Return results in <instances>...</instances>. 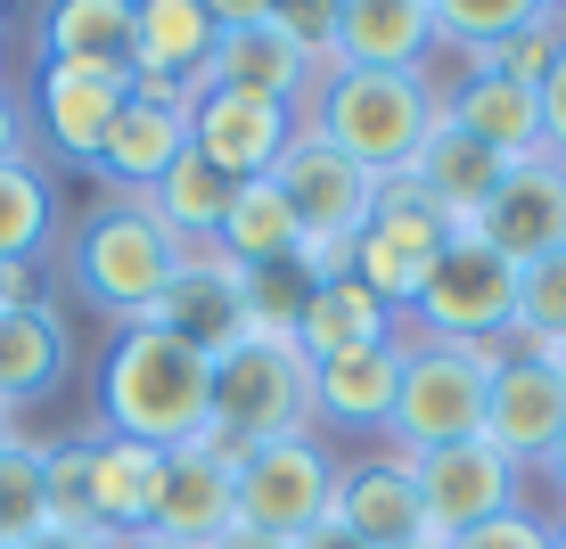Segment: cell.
I'll return each mask as SVG.
<instances>
[{
	"label": "cell",
	"instance_id": "cell-1",
	"mask_svg": "<svg viewBox=\"0 0 566 549\" xmlns=\"http://www.w3.org/2000/svg\"><path fill=\"white\" fill-rule=\"evenodd\" d=\"M99 419L107 435L148 451H189L213 435V361L165 328H115L99 361Z\"/></svg>",
	"mask_w": 566,
	"mask_h": 549
},
{
	"label": "cell",
	"instance_id": "cell-2",
	"mask_svg": "<svg viewBox=\"0 0 566 549\" xmlns=\"http://www.w3.org/2000/svg\"><path fill=\"white\" fill-rule=\"evenodd\" d=\"M436 124H443V91L427 74H321V91H312V131L337 156H354L369 181L411 172Z\"/></svg>",
	"mask_w": 566,
	"mask_h": 549
},
{
	"label": "cell",
	"instance_id": "cell-3",
	"mask_svg": "<svg viewBox=\"0 0 566 549\" xmlns=\"http://www.w3.org/2000/svg\"><path fill=\"white\" fill-rule=\"evenodd\" d=\"M304 419H312V361L296 352V337H247L239 352L213 361V435L198 451L239 467L247 451L304 435Z\"/></svg>",
	"mask_w": 566,
	"mask_h": 549
},
{
	"label": "cell",
	"instance_id": "cell-4",
	"mask_svg": "<svg viewBox=\"0 0 566 549\" xmlns=\"http://www.w3.org/2000/svg\"><path fill=\"white\" fill-rule=\"evenodd\" d=\"M74 287H83V304H99L107 320H140V312L165 296V279L181 271V246L165 239V222L140 205V198H115L99 205L83 230H74V254H66Z\"/></svg>",
	"mask_w": 566,
	"mask_h": 549
},
{
	"label": "cell",
	"instance_id": "cell-5",
	"mask_svg": "<svg viewBox=\"0 0 566 549\" xmlns=\"http://www.w3.org/2000/svg\"><path fill=\"white\" fill-rule=\"evenodd\" d=\"M493 345H443L427 337L419 352H402V386H395V435L402 460L443 443H476L484 435V402H493Z\"/></svg>",
	"mask_w": 566,
	"mask_h": 549
},
{
	"label": "cell",
	"instance_id": "cell-6",
	"mask_svg": "<svg viewBox=\"0 0 566 549\" xmlns=\"http://www.w3.org/2000/svg\"><path fill=\"white\" fill-rule=\"evenodd\" d=\"M510 312H517V263H501L476 230H452L436 271L419 279L411 320H427V337L443 345H493L510 337Z\"/></svg>",
	"mask_w": 566,
	"mask_h": 549
},
{
	"label": "cell",
	"instance_id": "cell-7",
	"mask_svg": "<svg viewBox=\"0 0 566 549\" xmlns=\"http://www.w3.org/2000/svg\"><path fill=\"white\" fill-rule=\"evenodd\" d=\"M206 91H247V99H280L304 107L321 91V66L287 42L271 0H213V57H206Z\"/></svg>",
	"mask_w": 566,
	"mask_h": 549
},
{
	"label": "cell",
	"instance_id": "cell-8",
	"mask_svg": "<svg viewBox=\"0 0 566 549\" xmlns=\"http://www.w3.org/2000/svg\"><path fill=\"white\" fill-rule=\"evenodd\" d=\"M337 500V460H328L312 435L263 443L239 460V525L230 534H263V541H296L328 517Z\"/></svg>",
	"mask_w": 566,
	"mask_h": 549
},
{
	"label": "cell",
	"instance_id": "cell-9",
	"mask_svg": "<svg viewBox=\"0 0 566 549\" xmlns=\"http://www.w3.org/2000/svg\"><path fill=\"white\" fill-rule=\"evenodd\" d=\"M443 239H452V222H443V213L395 172V181H378V213H369V230L354 239V279L386 312H411L419 304V279L436 271V254H443Z\"/></svg>",
	"mask_w": 566,
	"mask_h": 549
},
{
	"label": "cell",
	"instance_id": "cell-10",
	"mask_svg": "<svg viewBox=\"0 0 566 549\" xmlns=\"http://www.w3.org/2000/svg\"><path fill=\"white\" fill-rule=\"evenodd\" d=\"M271 189L287 198V213H296L304 246H354L369 230V213H378V181L354 165V156H337L321 140V131H296L280 156V172H271Z\"/></svg>",
	"mask_w": 566,
	"mask_h": 549
},
{
	"label": "cell",
	"instance_id": "cell-11",
	"mask_svg": "<svg viewBox=\"0 0 566 549\" xmlns=\"http://www.w3.org/2000/svg\"><path fill=\"white\" fill-rule=\"evenodd\" d=\"M411 484H419V508H427V534L436 541H460V534H476V525L517 508V467L484 435L443 443V451H411Z\"/></svg>",
	"mask_w": 566,
	"mask_h": 549
},
{
	"label": "cell",
	"instance_id": "cell-12",
	"mask_svg": "<svg viewBox=\"0 0 566 549\" xmlns=\"http://www.w3.org/2000/svg\"><path fill=\"white\" fill-rule=\"evenodd\" d=\"M132 328H165V337H181L189 352H206V361H222V352H239L255 328H247V271L222 263V254H181V271L165 279V296H156Z\"/></svg>",
	"mask_w": 566,
	"mask_h": 549
},
{
	"label": "cell",
	"instance_id": "cell-13",
	"mask_svg": "<svg viewBox=\"0 0 566 549\" xmlns=\"http://www.w3.org/2000/svg\"><path fill=\"white\" fill-rule=\"evenodd\" d=\"M296 131H304V115L280 99H247V91H198L189 99V148L222 181H271Z\"/></svg>",
	"mask_w": 566,
	"mask_h": 549
},
{
	"label": "cell",
	"instance_id": "cell-14",
	"mask_svg": "<svg viewBox=\"0 0 566 549\" xmlns=\"http://www.w3.org/2000/svg\"><path fill=\"white\" fill-rule=\"evenodd\" d=\"M436 0H337L328 9V74H427Z\"/></svg>",
	"mask_w": 566,
	"mask_h": 549
},
{
	"label": "cell",
	"instance_id": "cell-15",
	"mask_svg": "<svg viewBox=\"0 0 566 549\" xmlns=\"http://www.w3.org/2000/svg\"><path fill=\"white\" fill-rule=\"evenodd\" d=\"M468 230H476L501 263H517V271L542 263V254H558L566 246V165H558V156H525V165H510L501 189H493V205H484Z\"/></svg>",
	"mask_w": 566,
	"mask_h": 549
},
{
	"label": "cell",
	"instance_id": "cell-16",
	"mask_svg": "<svg viewBox=\"0 0 566 549\" xmlns=\"http://www.w3.org/2000/svg\"><path fill=\"white\" fill-rule=\"evenodd\" d=\"M566 435V378L534 352H501L493 361V402H484V443L501 460H542Z\"/></svg>",
	"mask_w": 566,
	"mask_h": 549
},
{
	"label": "cell",
	"instance_id": "cell-17",
	"mask_svg": "<svg viewBox=\"0 0 566 549\" xmlns=\"http://www.w3.org/2000/svg\"><path fill=\"white\" fill-rule=\"evenodd\" d=\"M83 484H91V534L140 541L156 525V493H165V451L124 435H83Z\"/></svg>",
	"mask_w": 566,
	"mask_h": 549
},
{
	"label": "cell",
	"instance_id": "cell-18",
	"mask_svg": "<svg viewBox=\"0 0 566 549\" xmlns=\"http://www.w3.org/2000/svg\"><path fill=\"white\" fill-rule=\"evenodd\" d=\"M328 517H337L361 549H419V541H436V534H427V508H419V484H411V460L337 467V500H328Z\"/></svg>",
	"mask_w": 566,
	"mask_h": 549
},
{
	"label": "cell",
	"instance_id": "cell-19",
	"mask_svg": "<svg viewBox=\"0 0 566 549\" xmlns=\"http://www.w3.org/2000/svg\"><path fill=\"white\" fill-rule=\"evenodd\" d=\"M239 525V467H222L213 451H165V493H156V525L148 534L181 541V549H213Z\"/></svg>",
	"mask_w": 566,
	"mask_h": 549
},
{
	"label": "cell",
	"instance_id": "cell-20",
	"mask_svg": "<svg viewBox=\"0 0 566 549\" xmlns=\"http://www.w3.org/2000/svg\"><path fill=\"white\" fill-rule=\"evenodd\" d=\"M132 83H107V74H66V66H42L33 74V115H42V140L66 156V165H91L99 172L107 156V131L124 115Z\"/></svg>",
	"mask_w": 566,
	"mask_h": 549
},
{
	"label": "cell",
	"instance_id": "cell-21",
	"mask_svg": "<svg viewBox=\"0 0 566 549\" xmlns=\"http://www.w3.org/2000/svg\"><path fill=\"white\" fill-rule=\"evenodd\" d=\"M443 124H460L476 148H493L501 165H525L542 156V91L510 83L493 66H468L452 91H443Z\"/></svg>",
	"mask_w": 566,
	"mask_h": 549
},
{
	"label": "cell",
	"instance_id": "cell-22",
	"mask_svg": "<svg viewBox=\"0 0 566 549\" xmlns=\"http://www.w3.org/2000/svg\"><path fill=\"white\" fill-rule=\"evenodd\" d=\"M501 172H510V165H501L493 148H476L460 124H436V131H427V148L411 156V172H402V181H411V189H419V198L436 205L452 230H468L484 205H493Z\"/></svg>",
	"mask_w": 566,
	"mask_h": 549
},
{
	"label": "cell",
	"instance_id": "cell-23",
	"mask_svg": "<svg viewBox=\"0 0 566 549\" xmlns=\"http://www.w3.org/2000/svg\"><path fill=\"white\" fill-rule=\"evenodd\" d=\"M213 9L206 0H132V83H206Z\"/></svg>",
	"mask_w": 566,
	"mask_h": 549
},
{
	"label": "cell",
	"instance_id": "cell-24",
	"mask_svg": "<svg viewBox=\"0 0 566 549\" xmlns=\"http://www.w3.org/2000/svg\"><path fill=\"white\" fill-rule=\"evenodd\" d=\"M42 66L132 83V0H57L42 17Z\"/></svg>",
	"mask_w": 566,
	"mask_h": 549
},
{
	"label": "cell",
	"instance_id": "cell-25",
	"mask_svg": "<svg viewBox=\"0 0 566 549\" xmlns=\"http://www.w3.org/2000/svg\"><path fill=\"white\" fill-rule=\"evenodd\" d=\"M181 156H189V107L124 99V115H115V131H107V156H99V181H107V189H132V198H148V189L165 181Z\"/></svg>",
	"mask_w": 566,
	"mask_h": 549
},
{
	"label": "cell",
	"instance_id": "cell-26",
	"mask_svg": "<svg viewBox=\"0 0 566 549\" xmlns=\"http://www.w3.org/2000/svg\"><path fill=\"white\" fill-rule=\"evenodd\" d=\"M395 386H402V345H354L312 361V410L337 426H386L395 419Z\"/></svg>",
	"mask_w": 566,
	"mask_h": 549
},
{
	"label": "cell",
	"instance_id": "cell-27",
	"mask_svg": "<svg viewBox=\"0 0 566 549\" xmlns=\"http://www.w3.org/2000/svg\"><path fill=\"white\" fill-rule=\"evenodd\" d=\"M66 320H57V304H17L0 312V410H25L66 386Z\"/></svg>",
	"mask_w": 566,
	"mask_h": 549
},
{
	"label": "cell",
	"instance_id": "cell-28",
	"mask_svg": "<svg viewBox=\"0 0 566 549\" xmlns=\"http://www.w3.org/2000/svg\"><path fill=\"white\" fill-rule=\"evenodd\" d=\"M213 254L239 263V271H280V263L304 254V230H296V213H287V198L271 181H239L222 230H213Z\"/></svg>",
	"mask_w": 566,
	"mask_h": 549
},
{
	"label": "cell",
	"instance_id": "cell-29",
	"mask_svg": "<svg viewBox=\"0 0 566 549\" xmlns=\"http://www.w3.org/2000/svg\"><path fill=\"white\" fill-rule=\"evenodd\" d=\"M230 198H239V181H222V172H213L206 156L189 148V156L148 189L140 205L156 213V222H165V239L181 246V254H206V246H213V230H222V213H230Z\"/></svg>",
	"mask_w": 566,
	"mask_h": 549
},
{
	"label": "cell",
	"instance_id": "cell-30",
	"mask_svg": "<svg viewBox=\"0 0 566 549\" xmlns=\"http://www.w3.org/2000/svg\"><path fill=\"white\" fill-rule=\"evenodd\" d=\"M386 337H395V312L369 296L361 279L312 287V304L296 320V352H304V361H328V352H354V345H386Z\"/></svg>",
	"mask_w": 566,
	"mask_h": 549
},
{
	"label": "cell",
	"instance_id": "cell-31",
	"mask_svg": "<svg viewBox=\"0 0 566 549\" xmlns=\"http://www.w3.org/2000/svg\"><path fill=\"white\" fill-rule=\"evenodd\" d=\"M551 0H436V42H452L468 66H493Z\"/></svg>",
	"mask_w": 566,
	"mask_h": 549
},
{
	"label": "cell",
	"instance_id": "cell-32",
	"mask_svg": "<svg viewBox=\"0 0 566 549\" xmlns=\"http://www.w3.org/2000/svg\"><path fill=\"white\" fill-rule=\"evenodd\" d=\"M57 230V198L50 181L17 156V165H0V263H33V254L50 246Z\"/></svg>",
	"mask_w": 566,
	"mask_h": 549
},
{
	"label": "cell",
	"instance_id": "cell-33",
	"mask_svg": "<svg viewBox=\"0 0 566 549\" xmlns=\"http://www.w3.org/2000/svg\"><path fill=\"white\" fill-rule=\"evenodd\" d=\"M510 337H517L525 352H534V361H551V352L566 345V246L517 271V312H510Z\"/></svg>",
	"mask_w": 566,
	"mask_h": 549
},
{
	"label": "cell",
	"instance_id": "cell-34",
	"mask_svg": "<svg viewBox=\"0 0 566 549\" xmlns=\"http://www.w3.org/2000/svg\"><path fill=\"white\" fill-rule=\"evenodd\" d=\"M33 534H50V484H42V451L17 443L0 451V549H25Z\"/></svg>",
	"mask_w": 566,
	"mask_h": 549
},
{
	"label": "cell",
	"instance_id": "cell-35",
	"mask_svg": "<svg viewBox=\"0 0 566 549\" xmlns=\"http://www.w3.org/2000/svg\"><path fill=\"white\" fill-rule=\"evenodd\" d=\"M304 304H312V279H304L296 263H280V271H247V328H255V337H296Z\"/></svg>",
	"mask_w": 566,
	"mask_h": 549
},
{
	"label": "cell",
	"instance_id": "cell-36",
	"mask_svg": "<svg viewBox=\"0 0 566 549\" xmlns=\"http://www.w3.org/2000/svg\"><path fill=\"white\" fill-rule=\"evenodd\" d=\"M42 484H50V525L66 534H91V484H83V435L42 451Z\"/></svg>",
	"mask_w": 566,
	"mask_h": 549
},
{
	"label": "cell",
	"instance_id": "cell-37",
	"mask_svg": "<svg viewBox=\"0 0 566 549\" xmlns=\"http://www.w3.org/2000/svg\"><path fill=\"white\" fill-rule=\"evenodd\" d=\"M443 549H551V525L525 517V508H510V517L476 525V534H460V541H443Z\"/></svg>",
	"mask_w": 566,
	"mask_h": 549
},
{
	"label": "cell",
	"instance_id": "cell-38",
	"mask_svg": "<svg viewBox=\"0 0 566 549\" xmlns=\"http://www.w3.org/2000/svg\"><path fill=\"white\" fill-rule=\"evenodd\" d=\"M542 156L566 165V50H558V66L542 74Z\"/></svg>",
	"mask_w": 566,
	"mask_h": 549
},
{
	"label": "cell",
	"instance_id": "cell-39",
	"mask_svg": "<svg viewBox=\"0 0 566 549\" xmlns=\"http://www.w3.org/2000/svg\"><path fill=\"white\" fill-rule=\"evenodd\" d=\"M280 549H361V541L345 534L337 517H321V525H312V534H296V541H280Z\"/></svg>",
	"mask_w": 566,
	"mask_h": 549
},
{
	"label": "cell",
	"instance_id": "cell-40",
	"mask_svg": "<svg viewBox=\"0 0 566 549\" xmlns=\"http://www.w3.org/2000/svg\"><path fill=\"white\" fill-rule=\"evenodd\" d=\"M25 549H124V541H107V534H66V525H50V534H33Z\"/></svg>",
	"mask_w": 566,
	"mask_h": 549
},
{
	"label": "cell",
	"instance_id": "cell-41",
	"mask_svg": "<svg viewBox=\"0 0 566 549\" xmlns=\"http://www.w3.org/2000/svg\"><path fill=\"white\" fill-rule=\"evenodd\" d=\"M17 140H25V115H17V99L0 91V165H17Z\"/></svg>",
	"mask_w": 566,
	"mask_h": 549
},
{
	"label": "cell",
	"instance_id": "cell-42",
	"mask_svg": "<svg viewBox=\"0 0 566 549\" xmlns=\"http://www.w3.org/2000/svg\"><path fill=\"white\" fill-rule=\"evenodd\" d=\"M542 467H551V476H558V493H566V435H558L551 451H542Z\"/></svg>",
	"mask_w": 566,
	"mask_h": 549
},
{
	"label": "cell",
	"instance_id": "cell-43",
	"mask_svg": "<svg viewBox=\"0 0 566 549\" xmlns=\"http://www.w3.org/2000/svg\"><path fill=\"white\" fill-rule=\"evenodd\" d=\"M25 435H17V410H0V451H17Z\"/></svg>",
	"mask_w": 566,
	"mask_h": 549
},
{
	"label": "cell",
	"instance_id": "cell-44",
	"mask_svg": "<svg viewBox=\"0 0 566 549\" xmlns=\"http://www.w3.org/2000/svg\"><path fill=\"white\" fill-rule=\"evenodd\" d=\"M124 549H181V541H165V534H140V541H124Z\"/></svg>",
	"mask_w": 566,
	"mask_h": 549
},
{
	"label": "cell",
	"instance_id": "cell-45",
	"mask_svg": "<svg viewBox=\"0 0 566 549\" xmlns=\"http://www.w3.org/2000/svg\"><path fill=\"white\" fill-rule=\"evenodd\" d=\"M551 369H558V378H566V345H558V352H551Z\"/></svg>",
	"mask_w": 566,
	"mask_h": 549
},
{
	"label": "cell",
	"instance_id": "cell-46",
	"mask_svg": "<svg viewBox=\"0 0 566 549\" xmlns=\"http://www.w3.org/2000/svg\"><path fill=\"white\" fill-rule=\"evenodd\" d=\"M551 549H566V525H558V534H551Z\"/></svg>",
	"mask_w": 566,
	"mask_h": 549
},
{
	"label": "cell",
	"instance_id": "cell-47",
	"mask_svg": "<svg viewBox=\"0 0 566 549\" xmlns=\"http://www.w3.org/2000/svg\"><path fill=\"white\" fill-rule=\"evenodd\" d=\"M419 549H443V541H419Z\"/></svg>",
	"mask_w": 566,
	"mask_h": 549
}]
</instances>
